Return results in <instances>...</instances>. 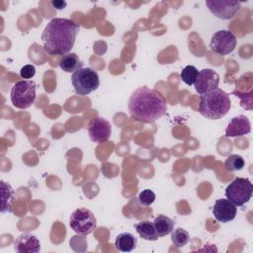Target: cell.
I'll return each instance as SVG.
<instances>
[{
  "mask_svg": "<svg viewBox=\"0 0 253 253\" xmlns=\"http://www.w3.org/2000/svg\"><path fill=\"white\" fill-rule=\"evenodd\" d=\"M127 108L131 119L134 121L152 124L166 114L167 102L158 91L142 86L133 91L128 100Z\"/></svg>",
  "mask_w": 253,
  "mask_h": 253,
  "instance_id": "obj_1",
  "label": "cell"
},
{
  "mask_svg": "<svg viewBox=\"0 0 253 253\" xmlns=\"http://www.w3.org/2000/svg\"><path fill=\"white\" fill-rule=\"evenodd\" d=\"M80 26L70 19L54 18L45 26L42 41L43 49L50 55H64L74 46Z\"/></svg>",
  "mask_w": 253,
  "mask_h": 253,
  "instance_id": "obj_2",
  "label": "cell"
},
{
  "mask_svg": "<svg viewBox=\"0 0 253 253\" xmlns=\"http://www.w3.org/2000/svg\"><path fill=\"white\" fill-rule=\"evenodd\" d=\"M231 102L227 93L216 88L209 93L201 95L199 113L210 120H219L230 110Z\"/></svg>",
  "mask_w": 253,
  "mask_h": 253,
  "instance_id": "obj_3",
  "label": "cell"
},
{
  "mask_svg": "<svg viewBox=\"0 0 253 253\" xmlns=\"http://www.w3.org/2000/svg\"><path fill=\"white\" fill-rule=\"evenodd\" d=\"M36 82L30 79L17 81L11 88L10 98L14 107L18 109H28L36 101Z\"/></svg>",
  "mask_w": 253,
  "mask_h": 253,
  "instance_id": "obj_4",
  "label": "cell"
},
{
  "mask_svg": "<svg viewBox=\"0 0 253 253\" xmlns=\"http://www.w3.org/2000/svg\"><path fill=\"white\" fill-rule=\"evenodd\" d=\"M71 83L77 95L86 96L97 90L100 79L97 71L90 67H81L71 75Z\"/></svg>",
  "mask_w": 253,
  "mask_h": 253,
  "instance_id": "obj_5",
  "label": "cell"
},
{
  "mask_svg": "<svg viewBox=\"0 0 253 253\" xmlns=\"http://www.w3.org/2000/svg\"><path fill=\"white\" fill-rule=\"evenodd\" d=\"M253 185L247 178H235L225 189V197L236 207H242L252 197Z\"/></svg>",
  "mask_w": 253,
  "mask_h": 253,
  "instance_id": "obj_6",
  "label": "cell"
},
{
  "mask_svg": "<svg viewBox=\"0 0 253 253\" xmlns=\"http://www.w3.org/2000/svg\"><path fill=\"white\" fill-rule=\"evenodd\" d=\"M69 225L76 233L80 235H88L96 228L97 221L95 215L90 210L86 208H79L71 213Z\"/></svg>",
  "mask_w": 253,
  "mask_h": 253,
  "instance_id": "obj_7",
  "label": "cell"
},
{
  "mask_svg": "<svg viewBox=\"0 0 253 253\" xmlns=\"http://www.w3.org/2000/svg\"><path fill=\"white\" fill-rule=\"evenodd\" d=\"M236 37L227 30H219L215 32L210 42V47L213 52L221 55L231 53L236 46Z\"/></svg>",
  "mask_w": 253,
  "mask_h": 253,
  "instance_id": "obj_8",
  "label": "cell"
},
{
  "mask_svg": "<svg viewBox=\"0 0 253 253\" xmlns=\"http://www.w3.org/2000/svg\"><path fill=\"white\" fill-rule=\"evenodd\" d=\"M210 12L220 20H230L241 8V3L234 0H208L206 1Z\"/></svg>",
  "mask_w": 253,
  "mask_h": 253,
  "instance_id": "obj_9",
  "label": "cell"
},
{
  "mask_svg": "<svg viewBox=\"0 0 253 253\" xmlns=\"http://www.w3.org/2000/svg\"><path fill=\"white\" fill-rule=\"evenodd\" d=\"M219 75L212 69L206 68L199 71L198 77L194 83L195 90L198 94L204 95L218 87Z\"/></svg>",
  "mask_w": 253,
  "mask_h": 253,
  "instance_id": "obj_10",
  "label": "cell"
},
{
  "mask_svg": "<svg viewBox=\"0 0 253 253\" xmlns=\"http://www.w3.org/2000/svg\"><path fill=\"white\" fill-rule=\"evenodd\" d=\"M112 133V126L111 124L101 118L98 117L92 120L88 126V134L90 139L96 143H102L109 139Z\"/></svg>",
  "mask_w": 253,
  "mask_h": 253,
  "instance_id": "obj_11",
  "label": "cell"
},
{
  "mask_svg": "<svg viewBox=\"0 0 253 253\" xmlns=\"http://www.w3.org/2000/svg\"><path fill=\"white\" fill-rule=\"evenodd\" d=\"M212 213L217 221L226 223L235 218L237 208L227 199H218L213 205Z\"/></svg>",
  "mask_w": 253,
  "mask_h": 253,
  "instance_id": "obj_12",
  "label": "cell"
},
{
  "mask_svg": "<svg viewBox=\"0 0 253 253\" xmlns=\"http://www.w3.org/2000/svg\"><path fill=\"white\" fill-rule=\"evenodd\" d=\"M14 249L18 253H38L41 250V243L37 236L22 233L15 239Z\"/></svg>",
  "mask_w": 253,
  "mask_h": 253,
  "instance_id": "obj_13",
  "label": "cell"
},
{
  "mask_svg": "<svg viewBox=\"0 0 253 253\" xmlns=\"http://www.w3.org/2000/svg\"><path fill=\"white\" fill-rule=\"evenodd\" d=\"M251 131V123L249 119L243 115L234 117L229 122L226 129L225 136L236 137L248 134Z\"/></svg>",
  "mask_w": 253,
  "mask_h": 253,
  "instance_id": "obj_14",
  "label": "cell"
},
{
  "mask_svg": "<svg viewBox=\"0 0 253 253\" xmlns=\"http://www.w3.org/2000/svg\"><path fill=\"white\" fill-rule=\"evenodd\" d=\"M137 244L136 237L130 232H123L117 235L115 240L116 248L121 252H130L135 249Z\"/></svg>",
  "mask_w": 253,
  "mask_h": 253,
  "instance_id": "obj_15",
  "label": "cell"
},
{
  "mask_svg": "<svg viewBox=\"0 0 253 253\" xmlns=\"http://www.w3.org/2000/svg\"><path fill=\"white\" fill-rule=\"evenodd\" d=\"M15 195L13 188L4 181H1V212H12Z\"/></svg>",
  "mask_w": 253,
  "mask_h": 253,
  "instance_id": "obj_16",
  "label": "cell"
},
{
  "mask_svg": "<svg viewBox=\"0 0 253 253\" xmlns=\"http://www.w3.org/2000/svg\"><path fill=\"white\" fill-rule=\"evenodd\" d=\"M59 67L68 73H73L77 69L83 67V62L79 59L78 55L74 52H69L61 56L59 60Z\"/></svg>",
  "mask_w": 253,
  "mask_h": 253,
  "instance_id": "obj_17",
  "label": "cell"
},
{
  "mask_svg": "<svg viewBox=\"0 0 253 253\" xmlns=\"http://www.w3.org/2000/svg\"><path fill=\"white\" fill-rule=\"evenodd\" d=\"M134 228L142 239L149 240V241H155L159 238V236L156 232L154 223L150 220L139 221L138 223H136L134 225Z\"/></svg>",
  "mask_w": 253,
  "mask_h": 253,
  "instance_id": "obj_18",
  "label": "cell"
},
{
  "mask_svg": "<svg viewBox=\"0 0 253 253\" xmlns=\"http://www.w3.org/2000/svg\"><path fill=\"white\" fill-rule=\"evenodd\" d=\"M153 223L159 237L170 234L174 229V221L170 217L163 214H159L157 217H155Z\"/></svg>",
  "mask_w": 253,
  "mask_h": 253,
  "instance_id": "obj_19",
  "label": "cell"
},
{
  "mask_svg": "<svg viewBox=\"0 0 253 253\" xmlns=\"http://www.w3.org/2000/svg\"><path fill=\"white\" fill-rule=\"evenodd\" d=\"M189 239H190L189 232L182 227L173 229L171 232V240L175 245V247L177 248H181L185 246L189 242Z\"/></svg>",
  "mask_w": 253,
  "mask_h": 253,
  "instance_id": "obj_20",
  "label": "cell"
},
{
  "mask_svg": "<svg viewBox=\"0 0 253 253\" xmlns=\"http://www.w3.org/2000/svg\"><path fill=\"white\" fill-rule=\"evenodd\" d=\"M198 74H199V71L195 66L187 65L181 71L180 77L185 84L191 86V85H194V83L198 77Z\"/></svg>",
  "mask_w": 253,
  "mask_h": 253,
  "instance_id": "obj_21",
  "label": "cell"
},
{
  "mask_svg": "<svg viewBox=\"0 0 253 253\" xmlns=\"http://www.w3.org/2000/svg\"><path fill=\"white\" fill-rule=\"evenodd\" d=\"M244 164L245 162L242 156L237 154H231L226 158L224 162V167L228 171H239L244 167Z\"/></svg>",
  "mask_w": 253,
  "mask_h": 253,
  "instance_id": "obj_22",
  "label": "cell"
},
{
  "mask_svg": "<svg viewBox=\"0 0 253 253\" xmlns=\"http://www.w3.org/2000/svg\"><path fill=\"white\" fill-rule=\"evenodd\" d=\"M155 198H156V196H155L153 191H151L150 189H145V190H143L142 192L139 193L137 199H138V203L141 206L148 207V206H150L151 204L154 203Z\"/></svg>",
  "mask_w": 253,
  "mask_h": 253,
  "instance_id": "obj_23",
  "label": "cell"
},
{
  "mask_svg": "<svg viewBox=\"0 0 253 253\" xmlns=\"http://www.w3.org/2000/svg\"><path fill=\"white\" fill-rule=\"evenodd\" d=\"M35 74H36V68L32 64L24 65L20 70V75L24 79H31L35 76Z\"/></svg>",
  "mask_w": 253,
  "mask_h": 253,
  "instance_id": "obj_24",
  "label": "cell"
},
{
  "mask_svg": "<svg viewBox=\"0 0 253 253\" xmlns=\"http://www.w3.org/2000/svg\"><path fill=\"white\" fill-rule=\"evenodd\" d=\"M51 5L57 9V10H62L66 7V2L65 1H61V0H55V1H51L50 2Z\"/></svg>",
  "mask_w": 253,
  "mask_h": 253,
  "instance_id": "obj_25",
  "label": "cell"
}]
</instances>
